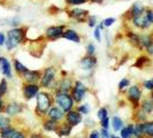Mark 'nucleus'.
<instances>
[{
    "label": "nucleus",
    "mask_w": 153,
    "mask_h": 138,
    "mask_svg": "<svg viewBox=\"0 0 153 138\" xmlns=\"http://www.w3.org/2000/svg\"><path fill=\"white\" fill-rule=\"evenodd\" d=\"M25 38V29L24 28H13L7 32L6 38V47L7 51H12L17 45H20Z\"/></svg>",
    "instance_id": "nucleus-1"
},
{
    "label": "nucleus",
    "mask_w": 153,
    "mask_h": 138,
    "mask_svg": "<svg viewBox=\"0 0 153 138\" xmlns=\"http://www.w3.org/2000/svg\"><path fill=\"white\" fill-rule=\"evenodd\" d=\"M37 106H36V113L39 116L47 115V112L52 107V97L48 92L42 91L37 94Z\"/></svg>",
    "instance_id": "nucleus-2"
},
{
    "label": "nucleus",
    "mask_w": 153,
    "mask_h": 138,
    "mask_svg": "<svg viewBox=\"0 0 153 138\" xmlns=\"http://www.w3.org/2000/svg\"><path fill=\"white\" fill-rule=\"evenodd\" d=\"M55 101H56L58 106L61 107L66 113L71 111L75 105V101L73 99L71 94H69L68 92L55 91Z\"/></svg>",
    "instance_id": "nucleus-3"
},
{
    "label": "nucleus",
    "mask_w": 153,
    "mask_h": 138,
    "mask_svg": "<svg viewBox=\"0 0 153 138\" xmlns=\"http://www.w3.org/2000/svg\"><path fill=\"white\" fill-rule=\"evenodd\" d=\"M86 91H88V89H86L84 83H82L81 81H76L74 84V88L71 89V97H73L74 101L81 102L85 98Z\"/></svg>",
    "instance_id": "nucleus-4"
},
{
    "label": "nucleus",
    "mask_w": 153,
    "mask_h": 138,
    "mask_svg": "<svg viewBox=\"0 0 153 138\" xmlns=\"http://www.w3.org/2000/svg\"><path fill=\"white\" fill-rule=\"evenodd\" d=\"M55 79V68L54 67H47L44 70L42 78H40V86L42 88H50L53 84Z\"/></svg>",
    "instance_id": "nucleus-5"
},
{
    "label": "nucleus",
    "mask_w": 153,
    "mask_h": 138,
    "mask_svg": "<svg viewBox=\"0 0 153 138\" xmlns=\"http://www.w3.org/2000/svg\"><path fill=\"white\" fill-rule=\"evenodd\" d=\"M39 85L38 84H31V83H24L23 84V97L27 100L33 99L37 97V94L39 93Z\"/></svg>",
    "instance_id": "nucleus-6"
},
{
    "label": "nucleus",
    "mask_w": 153,
    "mask_h": 138,
    "mask_svg": "<svg viewBox=\"0 0 153 138\" xmlns=\"http://www.w3.org/2000/svg\"><path fill=\"white\" fill-rule=\"evenodd\" d=\"M63 31H65V25H53V27H50L46 29L45 36L47 39L54 40V39L61 37Z\"/></svg>",
    "instance_id": "nucleus-7"
},
{
    "label": "nucleus",
    "mask_w": 153,
    "mask_h": 138,
    "mask_svg": "<svg viewBox=\"0 0 153 138\" xmlns=\"http://www.w3.org/2000/svg\"><path fill=\"white\" fill-rule=\"evenodd\" d=\"M132 23L136 28H139V29H149L151 27V22L149 21L147 19V15H146V12L142 13L140 15L136 16V17H132Z\"/></svg>",
    "instance_id": "nucleus-8"
},
{
    "label": "nucleus",
    "mask_w": 153,
    "mask_h": 138,
    "mask_svg": "<svg viewBox=\"0 0 153 138\" xmlns=\"http://www.w3.org/2000/svg\"><path fill=\"white\" fill-rule=\"evenodd\" d=\"M23 81L25 83H31V84H37L38 82H40L42 78V74L40 71H36V70H28L27 73H24L22 75Z\"/></svg>",
    "instance_id": "nucleus-9"
},
{
    "label": "nucleus",
    "mask_w": 153,
    "mask_h": 138,
    "mask_svg": "<svg viewBox=\"0 0 153 138\" xmlns=\"http://www.w3.org/2000/svg\"><path fill=\"white\" fill-rule=\"evenodd\" d=\"M140 97H142V91H140L138 85H132V86L129 88V90H128V99L134 104L135 107L138 106Z\"/></svg>",
    "instance_id": "nucleus-10"
},
{
    "label": "nucleus",
    "mask_w": 153,
    "mask_h": 138,
    "mask_svg": "<svg viewBox=\"0 0 153 138\" xmlns=\"http://www.w3.org/2000/svg\"><path fill=\"white\" fill-rule=\"evenodd\" d=\"M82 120H83V117H82V114H81L79 112L74 111V109H71V111L67 112V115H66V122H68L71 127H76V125H78L79 123L82 122Z\"/></svg>",
    "instance_id": "nucleus-11"
},
{
    "label": "nucleus",
    "mask_w": 153,
    "mask_h": 138,
    "mask_svg": "<svg viewBox=\"0 0 153 138\" xmlns=\"http://www.w3.org/2000/svg\"><path fill=\"white\" fill-rule=\"evenodd\" d=\"M22 111H23V106L21 104H19V102H15V101L7 104L5 106V109H4V112L6 113V115L10 116V117L16 116L17 114L22 113Z\"/></svg>",
    "instance_id": "nucleus-12"
},
{
    "label": "nucleus",
    "mask_w": 153,
    "mask_h": 138,
    "mask_svg": "<svg viewBox=\"0 0 153 138\" xmlns=\"http://www.w3.org/2000/svg\"><path fill=\"white\" fill-rule=\"evenodd\" d=\"M66 112L62 109L61 107L59 106H52L50 108V111L47 112V116L52 120H55V121H61L63 117H66Z\"/></svg>",
    "instance_id": "nucleus-13"
},
{
    "label": "nucleus",
    "mask_w": 153,
    "mask_h": 138,
    "mask_svg": "<svg viewBox=\"0 0 153 138\" xmlns=\"http://www.w3.org/2000/svg\"><path fill=\"white\" fill-rule=\"evenodd\" d=\"M81 67L84 69V70H91L94 68V66L97 65V59L93 56V55H85L84 58H82V60L79 62Z\"/></svg>",
    "instance_id": "nucleus-14"
},
{
    "label": "nucleus",
    "mask_w": 153,
    "mask_h": 138,
    "mask_svg": "<svg viewBox=\"0 0 153 138\" xmlns=\"http://www.w3.org/2000/svg\"><path fill=\"white\" fill-rule=\"evenodd\" d=\"M69 16L77 20L78 22H81V21L83 22V21H85V19L89 16V12L85 10V9H82V8H74V9H71L69 12Z\"/></svg>",
    "instance_id": "nucleus-15"
},
{
    "label": "nucleus",
    "mask_w": 153,
    "mask_h": 138,
    "mask_svg": "<svg viewBox=\"0 0 153 138\" xmlns=\"http://www.w3.org/2000/svg\"><path fill=\"white\" fill-rule=\"evenodd\" d=\"M71 89H73V82H71V79L65 77V78H61V79L59 81L55 91L69 92V91H71Z\"/></svg>",
    "instance_id": "nucleus-16"
},
{
    "label": "nucleus",
    "mask_w": 153,
    "mask_h": 138,
    "mask_svg": "<svg viewBox=\"0 0 153 138\" xmlns=\"http://www.w3.org/2000/svg\"><path fill=\"white\" fill-rule=\"evenodd\" d=\"M0 71L7 77V78H12V68H10V63L6 58L0 56Z\"/></svg>",
    "instance_id": "nucleus-17"
},
{
    "label": "nucleus",
    "mask_w": 153,
    "mask_h": 138,
    "mask_svg": "<svg viewBox=\"0 0 153 138\" xmlns=\"http://www.w3.org/2000/svg\"><path fill=\"white\" fill-rule=\"evenodd\" d=\"M59 127H60L59 121L52 120V119H50V117L43 122V128H44L46 131H53V132H56L58 129H59Z\"/></svg>",
    "instance_id": "nucleus-18"
},
{
    "label": "nucleus",
    "mask_w": 153,
    "mask_h": 138,
    "mask_svg": "<svg viewBox=\"0 0 153 138\" xmlns=\"http://www.w3.org/2000/svg\"><path fill=\"white\" fill-rule=\"evenodd\" d=\"M61 37L65 39H68V40H70V42H74V43H79V42H81L79 35H78L75 30H71V29L63 31V33H62Z\"/></svg>",
    "instance_id": "nucleus-19"
},
{
    "label": "nucleus",
    "mask_w": 153,
    "mask_h": 138,
    "mask_svg": "<svg viewBox=\"0 0 153 138\" xmlns=\"http://www.w3.org/2000/svg\"><path fill=\"white\" fill-rule=\"evenodd\" d=\"M73 128H74V127H71L68 122H65V123H62V124H60V127H59V129H58V131H56V134H58L59 137L69 136V135L71 134Z\"/></svg>",
    "instance_id": "nucleus-20"
},
{
    "label": "nucleus",
    "mask_w": 153,
    "mask_h": 138,
    "mask_svg": "<svg viewBox=\"0 0 153 138\" xmlns=\"http://www.w3.org/2000/svg\"><path fill=\"white\" fill-rule=\"evenodd\" d=\"M145 9L146 8L143 6V4H140V2H135L130 9L131 19H132V17H136V16H138V15H140L142 13L145 12Z\"/></svg>",
    "instance_id": "nucleus-21"
},
{
    "label": "nucleus",
    "mask_w": 153,
    "mask_h": 138,
    "mask_svg": "<svg viewBox=\"0 0 153 138\" xmlns=\"http://www.w3.org/2000/svg\"><path fill=\"white\" fill-rule=\"evenodd\" d=\"M139 44H140V47H144V48H147L150 45H152L153 44L152 35H149V33L140 35L139 36Z\"/></svg>",
    "instance_id": "nucleus-22"
},
{
    "label": "nucleus",
    "mask_w": 153,
    "mask_h": 138,
    "mask_svg": "<svg viewBox=\"0 0 153 138\" xmlns=\"http://www.w3.org/2000/svg\"><path fill=\"white\" fill-rule=\"evenodd\" d=\"M134 136V124H129L121 129V138H131Z\"/></svg>",
    "instance_id": "nucleus-23"
},
{
    "label": "nucleus",
    "mask_w": 153,
    "mask_h": 138,
    "mask_svg": "<svg viewBox=\"0 0 153 138\" xmlns=\"http://www.w3.org/2000/svg\"><path fill=\"white\" fill-rule=\"evenodd\" d=\"M144 129H143V122H138L136 125H134V137L144 138Z\"/></svg>",
    "instance_id": "nucleus-24"
},
{
    "label": "nucleus",
    "mask_w": 153,
    "mask_h": 138,
    "mask_svg": "<svg viewBox=\"0 0 153 138\" xmlns=\"http://www.w3.org/2000/svg\"><path fill=\"white\" fill-rule=\"evenodd\" d=\"M14 69H15L16 74H19V75H21V76H22L24 73H27V71L29 70V69L27 68L24 65H22L21 62L19 61L17 59L14 60Z\"/></svg>",
    "instance_id": "nucleus-25"
},
{
    "label": "nucleus",
    "mask_w": 153,
    "mask_h": 138,
    "mask_svg": "<svg viewBox=\"0 0 153 138\" xmlns=\"http://www.w3.org/2000/svg\"><path fill=\"white\" fill-rule=\"evenodd\" d=\"M10 124H12V119H10V116L0 114V130L5 129V128H7V127H10Z\"/></svg>",
    "instance_id": "nucleus-26"
},
{
    "label": "nucleus",
    "mask_w": 153,
    "mask_h": 138,
    "mask_svg": "<svg viewBox=\"0 0 153 138\" xmlns=\"http://www.w3.org/2000/svg\"><path fill=\"white\" fill-rule=\"evenodd\" d=\"M143 129L145 136L153 137V121H145L143 122Z\"/></svg>",
    "instance_id": "nucleus-27"
},
{
    "label": "nucleus",
    "mask_w": 153,
    "mask_h": 138,
    "mask_svg": "<svg viewBox=\"0 0 153 138\" xmlns=\"http://www.w3.org/2000/svg\"><path fill=\"white\" fill-rule=\"evenodd\" d=\"M112 127H113V129L114 131H121V129L123 128V121L121 117H119V116H114L113 119H112Z\"/></svg>",
    "instance_id": "nucleus-28"
},
{
    "label": "nucleus",
    "mask_w": 153,
    "mask_h": 138,
    "mask_svg": "<svg viewBox=\"0 0 153 138\" xmlns=\"http://www.w3.org/2000/svg\"><path fill=\"white\" fill-rule=\"evenodd\" d=\"M142 111L146 114H151L153 112V101L152 100H144L142 102Z\"/></svg>",
    "instance_id": "nucleus-29"
},
{
    "label": "nucleus",
    "mask_w": 153,
    "mask_h": 138,
    "mask_svg": "<svg viewBox=\"0 0 153 138\" xmlns=\"http://www.w3.org/2000/svg\"><path fill=\"white\" fill-rule=\"evenodd\" d=\"M127 36H128V38H129V40H130V43L132 45L139 46V47H140V44H139V36H138L137 33H135V32H132V31H129V32L127 33Z\"/></svg>",
    "instance_id": "nucleus-30"
},
{
    "label": "nucleus",
    "mask_w": 153,
    "mask_h": 138,
    "mask_svg": "<svg viewBox=\"0 0 153 138\" xmlns=\"http://www.w3.org/2000/svg\"><path fill=\"white\" fill-rule=\"evenodd\" d=\"M15 129L16 128L10 125V127H7V128L0 130V138H9L12 136V134L15 131Z\"/></svg>",
    "instance_id": "nucleus-31"
},
{
    "label": "nucleus",
    "mask_w": 153,
    "mask_h": 138,
    "mask_svg": "<svg viewBox=\"0 0 153 138\" xmlns=\"http://www.w3.org/2000/svg\"><path fill=\"white\" fill-rule=\"evenodd\" d=\"M7 91H8V83L5 78H2L1 82H0V98H2L7 93Z\"/></svg>",
    "instance_id": "nucleus-32"
},
{
    "label": "nucleus",
    "mask_w": 153,
    "mask_h": 138,
    "mask_svg": "<svg viewBox=\"0 0 153 138\" xmlns=\"http://www.w3.org/2000/svg\"><path fill=\"white\" fill-rule=\"evenodd\" d=\"M149 62V58H146V56H139L137 59V61L135 63V67H137V68H143L144 67V65Z\"/></svg>",
    "instance_id": "nucleus-33"
},
{
    "label": "nucleus",
    "mask_w": 153,
    "mask_h": 138,
    "mask_svg": "<svg viewBox=\"0 0 153 138\" xmlns=\"http://www.w3.org/2000/svg\"><path fill=\"white\" fill-rule=\"evenodd\" d=\"M77 112H79L81 114H89V112H90V108H89V105L88 104H84V105H79L78 107L76 108Z\"/></svg>",
    "instance_id": "nucleus-34"
},
{
    "label": "nucleus",
    "mask_w": 153,
    "mask_h": 138,
    "mask_svg": "<svg viewBox=\"0 0 153 138\" xmlns=\"http://www.w3.org/2000/svg\"><path fill=\"white\" fill-rule=\"evenodd\" d=\"M107 116H108V111L105 107H101L99 111H98L97 117L99 119L100 121H101V120H104V119H105V117H107Z\"/></svg>",
    "instance_id": "nucleus-35"
},
{
    "label": "nucleus",
    "mask_w": 153,
    "mask_h": 138,
    "mask_svg": "<svg viewBox=\"0 0 153 138\" xmlns=\"http://www.w3.org/2000/svg\"><path fill=\"white\" fill-rule=\"evenodd\" d=\"M130 85V81L128 79V78H122L121 79V82L119 83V90H124V89H127L128 86Z\"/></svg>",
    "instance_id": "nucleus-36"
},
{
    "label": "nucleus",
    "mask_w": 153,
    "mask_h": 138,
    "mask_svg": "<svg viewBox=\"0 0 153 138\" xmlns=\"http://www.w3.org/2000/svg\"><path fill=\"white\" fill-rule=\"evenodd\" d=\"M9 138H27V136L24 135V132H23V131L15 129V131L12 134V136H10Z\"/></svg>",
    "instance_id": "nucleus-37"
},
{
    "label": "nucleus",
    "mask_w": 153,
    "mask_h": 138,
    "mask_svg": "<svg viewBox=\"0 0 153 138\" xmlns=\"http://www.w3.org/2000/svg\"><path fill=\"white\" fill-rule=\"evenodd\" d=\"M104 25L102 24H100L99 27H97L96 28V30H94V38L97 39L98 42H100L101 40V35H100V31H101V28H102Z\"/></svg>",
    "instance_id": "nucleus-38"
},
{
    "label": "nucleus",
    "mask_w": 153,
    "mask_h": 138,
    "mask_svg": "<svg viewBox=\"0 0 153 138\" xmlns=\"http://www.w3.org/2000/svg\"><path fill=\"white\" fill-rule=\"evenodd\" d=\"M114 22H115V19H113V17H108V19H106V20H104V21L101 22V24H102L104 27H111Z\"/></svg>",
    "instance_id": "nucleus-39"
},
{
    "label": "nucleus",
    "mask_w": 153,
    "mask_h": 138,
    "mask_svg": "<svg viewBox=\"0 0 153 138\" xmlns=\"http://www.w3.org/2000/svg\"><path fill=\"white\" fill-rule=\"evenodd\" d=\"M143 85H144V88H145L146 90H153V78L145 81L143 83Z\"/></svg>",
    "instance_id": "nucleus-40"
},
{
    "label": "nucleus",
    "mask_w": 153,
    "mask_h": 138,
    "mask_svg": "<svg viewBox=\"0 0 153 138\" xmlns=\"http://www.w3.org/2000/svg\"><path fill=\"white\" fill-rule=\"evenodd\" d=\"M94 52H96V47L93 44H89L88 47H86V54L88 55H94Z\"/></svg>",
    "instance_id": "nucleus-41"
},
{
    "label": "nucleus",
    "mask_w": 153,
    "mask_h": 138,
    "mask_svg": "<svg viewBox=\"0 0 153 138\" xmlns=\"http://www.w3.org/2000/svg\"><path fill=\"white\" fill-rule=\"evenodd\" d=\"M145 12H146V15H147L149 21L151 22V24H153V9L152 8H146Z\"/></svg>",
    "instance_id": "nucleus-42"
},
{
    "label": "nucleus",
    "mask_w": 153,
    "mask_h": 138,
    "mask_svg": "<svg viewBox=\"0 0 153 138\" xmlns=\"http://www.w3.org/2000/svg\"><path fill=\"white\" fill-rule=\"evenodd\" d=\"M100 132V138H111V135L108 132V129H105V128H101Z\"/></svg>",
    "instance_id": "nucleus-43"
},
{
    "label": "nucleus",
    "mask_w": 153,
    "mask_h": 138,
    "mask_svg": "<svg viewBox=\"0 0 153 138\" xmlns=\"http://www.w3.org/2000/svg\"><path fill=\"white\" fill-rule=\"evenodd\" d=\"M88 0H66V2L68 5H81V4H84Z\"/></svg>",
    "instance_id": "nucleus-44"
},
{
    "label": "nucleus",
    "mask_w": 153,
    "mask_h": 138,
    "mask_svg": "<svg viewBox=\"0 0 153 138\" xmlns=\"http://www.w3.org/2000/svg\"><path fill=\"white\" fill-rule=\"evenodd\" d=\"M100 124H101V128L108 129V128H109V119H108V116L105 117L104 120H101V121H100Z\"/></svg>",
    "instance_id": "nucleus-45"
},
{
    "label": "nucleus",
    "mask_w": 153,
    "mask_h": 138,
    "mask_svg": "<svg viewBox=\"0 0 153 138\" xmlns=\"http://www.w3.org/2000/svg\"><path fill=\"white\" fill-rule=\"evenodd\" d=\"M89 138H100V132L97 130H92L89 134Z\"/></svg>",
    "instance_id": "nucleus-46"
},
{
    "label": "nucleus",
    "mask_w": 153,
    "mask_h": 138,
    "mask_svg": "<svg viewBox=\"0 0 153 138\" xmlns=\"http://www.w3.org/2000/svg\"><path fill=\"white\" fill-rule=\"evenodd\" d=\"M94 25H96V16H91V17H89V27L93 28Z\"/></svg>",
    "instance_id": "nucleus-47"
},
{
    "label": "nucleus",
    "mask_w": 153,
    "mask_h": 138,
    "mask_svg": "<svg viewBox=\"0 0 153 138\" xmlns=\"http://www.w3.org/2000/svg\"><path fill=\"white\" fill-rule=\"evenodd\" d=\"M6 43V38H5V35L4 33H0V45H4Z\"/></svg>",
    "instance_id": "nucleus-48"
},
{
    "label": "nucleus",
    "mask_w": 153,
    "mask_h": 138,
    "mask_svg": "<svg viewBox=\"0 0 153 138\" xmlns=\"http://www.w3.org/2000/svg\"><path fill=\"white\" fill-rule=\"evenodd\" d=\"M146 51H147V53L150 54V55H152V54H153V44L149 46V47L146 48Z\"/></svg>",
    "instance_id": "nucleus-49"
},
{
    "label": "nucleus",
    "mask_w": 153,
    "mask_h": 138,
    "mask_svg": "<svg viewBox=\"0 0 153 138\" xmlns=\"http://www.w3.org/2000/svg\"><path fill=\"white\" fill-rule=\"evenodd\" d=\"M30 138H44L42 135H39V134H32L30 136Z\"/></svg>",
    "instance_id": "nucleus-50"
},
{
    "label": "nucleus",
    "mask_w": 153,
    "mask_h": 138,
    "mask_svg": "<svg viewBox=\"0 0 153 138\" xmlns=\"http://www.w3.org/2000/svg\"><path fill=\"white\" fill-rule=\"evenodd\" d=\"M4 109H5V106H4V101H2V99L0 98V113H1Z\"/></svg>",
    "instance_id": "nucleus-51"
},
{
    "label": "nucleus",
    "mask_w": 153,
    "mask_h": 138,
    "mask_svg": "<svg viewBox=\"0 0 153 138\" xmlns=\"http://www.w3.org/2000/svg\"><path fill=\"white\" fill-rule=\"evenodd\" d=\"M92 2H96V4H101L102 2V0H91Z\"/></svg>",
    "instance_id": "nucleus-52"
},
{
    "label": "nucleus",
    "mask_w": 153,
    "mask_h": 138,
    "mask_svg": "<svg viewBox=\"0 0 153 138\" xmlns=\"http://www.w3.org/2000/svg\"><path fill=\"white\" fill-rule=\"evenodd\" d=\"M111 138H121V137H117V136H114V135H111Z\"/></svg>",
    "instance_id": "nucleus-53"
},
{
    "label": "nucleus",
    "mask_w": 153,
    "mask_h": 138,
    "mask_svg": "<svg viewBox=\"0 0 153 138\" xmlns=\"http://www.w3.org/2000/svg\"><path fill=\"white\" fill-rule=\"evenodd\" d=\"M152 91H153V90H152ZM151 100L153 101V92H152V94H151Z\"/></svg>",
    "instance_id": "nucleus-54"
},
{
    "label": "nucleus",
    "mask_w": 153,
    "mask_h": 138,
    "mask_svg": "<svg viewBox=\"0 0 153 138\" xmlns=\"http://www.w3.org/2000/svg\"><path fill=\"white\" fill-rule=\"evenodd\" d=\"M76 138H85V137H83V136H79V137H76Z\"/></svg>",
    "instance_id": "nucleus-55"
}]
</instances>
